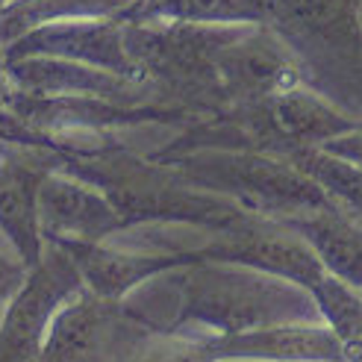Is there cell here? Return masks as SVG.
<instances>
[{
  "instance_id": "6da1fadb",
  "label": "cell",
  "mask_w": 362,
  "mask_h": 362,
  "mask_svg": "<svg viewBox=\"0 0 362 362\" xmlns=\"http://www.w3.org/2000/svg\"><path fill=\"white\" fill-rule=\"evenodd\" d=\"M27 141L45 144L57 159V171L98 189L115 206L127 230L139 224H186L218 236L250 218V212L233 201L192 189L165 162L110 141V136L86 141L77 136L27 133Z\"/></svg>"
},
{
  "instance_id": "7a4b0ae2",
  "label": "cell",
  "mask_w": 362,
  "mask_h": 362,
  "mask_svg": "<svg viewBox=\"0 0 362 362\" xmlns=\"http://www.w3.org/2000/svg\"><path fill=\"white\" fill-rule=\"evenodd\" d=\"M180 303L171 324L177 336L227 339L262 327L313 321L315 306L303 288L239 265L194 262L174 271Z\"/></svg>"
},
{
  "instance_id": "3957f363",
  "label": "cell",
  "mask_w": 362,
  "mask_h": 362,
  "mask_svg": "<svg viewBox=\"0 0 362 362\" xmlns=\"http://www.w3.org/2000/svg\"><path fill=\"white\" fill-rule=\"evenodd\" d=\"M250 27L127 24V50L144 86L197 115L224 110L215 57Z\"/></svg>"
},
{
  "instance_id": "277c9868",
  "label": "cell",
  "mask_w": 362,
  "mask_h": 362,
  "mask_svg": "<svg viewBox=\"0 0 362 362\" xmlns=\"http://www.w3.org/2000/svg\"><path fill=\"white\" fill-rule=\"evenodd\" d=\"M156 159V156H153ZM206 194L224 197L250 215L268 221H286L295 215L330 206L324 192L292 162L257 151H192L156 159Z\"/></svg>"
},
{
  "instance_id": "5b68a950",
  "label": "cell",
  "mask_w": 362,
  "mask_h": 362,
  "mask_svg": "<svg viewBox=\"0 0 362 362\" xmlns=\"http://www.w3.org/2000/svg\"><path fill=\"white\" fill-rule=\"evenodd\" d=\"M268 27L288 45L313 92L362 98V24L356 0H271Z\"/></svg>"
},
{
  "instance_id": "8992f818",
  "label": "cell",
  "mask_w": 362,
  "mask_h": 362,
  "mask_svg": "<svg viewBox=\"0 0 362 362\" xmlns=\"http://www.w3.org/2000/svg\"><path fill=\"white\" fill-rule=\"evenodd\" d=\"M156 330L159 324L127 300L80 288L53 318L39 362H124Z\"/></svg>"
},
{
  "instance_id": "52a82bcc",
  "label": "cell",
  "mask_w": 362,
  "mask_h": 362,
  "mask_svg": "<svg viewBox=\"0 0 362 362\" xmlns=\"http://www.w3.org/2000/svg\"><path fill=\"white\" fill-rule=\"evenodd\" d=\"M80 288V271L68 253L45 245L39 265L27 271L21 288L0 313V362H39L53 318Z\"/></svg>"
},
{
  "instance_id": "ba28073f",
  "label": "cell",
  "mask_w": 362,
  "mask_h": 362,
  "mask_svg": "<svg viewBox=\"0 0 362 362\" xmlns=\"http://www.w3.org/2000/svg\"><path fill=\"white\" fill-rule=\"evenodd\" d=\"M194 262H221L262 271V274L303 288L306 295H313L327 280V271L321 268L315 253L292 230H286L277 221L259 218V215H250L245 224L227 233L209 236L204 247H192V265Z\"/></svg>"
},
{
  "instance_id": "9c48e42d",
  "label": "cell",
  "mask_w": 362,
  "mask_h": 362,
  "mask_svg": "<svg viewBox=\"0 0 362 362\" xmlns=\"http://www.w3.org/2000/svg\"><path fill=\"white\" fill-rule=\"evenodd\" d=\"M215 71L224 106L257 103L306 86L298 57L271 27H250L230 42L215 57Z\"/></svg>"
},
{
  "instance_id": "30bf717a",
  "label": "cell",
  "mask_w": 362,
  "mask_h": 362,
  "mask_svg": "<svg viewBox=\"0 0 362 362\" xmlns=\"http://www.w3.org/2000/svg\"><path fill=\"white\" fill-rule=\"evenodd\" d=\"M53 171L57 159L45 144H0V230L27 271L39 265L45 253L39 192Z\"/></svg>"
},
{
  "instance_id": "8fae6325",
  "label": "cell",
  "mask_w": 362,
  "mask_h": 362,
  "mask_svg": "<svg viewBox=\"0 0 362 362\" xmlns=\"http://www.w3.org/2000/svg\"><path fill=\"white\" fill-rule=\"evenodd\" d=\"M4 57L6 59L53 57V59L80 62V65H88V68L106 71V74L141 83L130 50H127V24L115 21V18L62 21V24L39 27V30L21 35L15 45H9L4 50Z\"/></svg>"
},
{
  "instance_id": "7c38bea8",
  "label": "cell",
  "mask_w": 362,
  "mask_h": 362,
  "mask_svg": "<svg viewBox=\"0 0 362 362\" xmlns=\"http://www.w3.org/2000/svg\"><path fill=\"white\" fill-rule=\"evenodd\" d=\"M39 227L45 245H106L127 230L106 197L83 180L53 171L39 192Z\"/></svg>"
},
{
  "instance_id": "4fadbf2b",
  "label": "cell",
  "mask_w": 362,
  "mask_h": 362,
  "mask_svg": "<svg viewBox=\"0 0 362 362\" xmlns=\"http://www.w3.org/2000/svg\"><path fill=\"white\" fill-rule=\"evenodd\" d=\"M6 71L15 95L21 98H92L112 103H151L165 100L156 88L124 80L106 71L53 57L6 59Z\"/></svg>"
},
{
  "instance_id": "5bb4252c",
  "label": "cell",
  "mask_w": 362,
  "mask_h": 362,
  "mask_svg": "<svg viewBox=\"0 0 362 362\" xmlns=\"http://www.w3.org/2000/svg\"><path fill=\"white\" fill-rule=\"evenodd\" d=\"M77 265L83 288L106 300H127L136 286L192 265L189 250H115L110 245H57Z\"/></svg>"
},
{
  "instance_id": "9a60e30c",
  "label": "cell",
  "mask_w": 362,
  "mask_h": 362,
  "mask_svg": "<svg viewBox=\"0 0 362 362\" xmlns=\"http://www.w3.org/2000/svg\"><path fill=\"white\" fill-rule=\"evenodd\" d=\"M277 224L292 230L330 277L362 292V221L330 204Z\"/></svg>"
},
{
  "instance_id": "2e32d148",
  "label": "cell",
  "mask_w": 362,
  "mask_h": 362,
  "mask_svg": "<svg viewBox=\"0 0 362 362\" xmlns=\"http://www.w3.org/2000/svg\"><path fill=\"white\" fill-rule=\"evenodd\" d=\"M121 24H221L268 27L271 0H133L115 15Z\"/></svg>"
},
{
  "instance_id": "e0dca14e",
  "label": "cell",
  "mask_w": 362,
  "mask_h": 362,
  "mask_svg": "<svg viewBox=\"0 0 362 362\" xmlns=\"http://www.w3.org/2000/svg\"><path fill=\"white\" fill-rule=\"evenodd\" d=\"M133 0H6L0 9V47L15 45L21 35L62 21L115 18Z\"/></svg>"
},
{
  "instance_id": "ac0fdd59",
  "label": "cell",
  "mask_w": 362,
  "mask_h": 362,
  "mask_svg": "<svg viewBox=\"0 0 362 362\" xmlns=\"http://www.w3.org/2000/svg\"><path fill=\"white\" fill-rule=\"evenodd\" d=\"M283 159L292 162L300 174L310 177L336 209L362 221V168L359 165L339 159L321 148L295 151Z\"/></svg>"
},
{
  "instance_id": "d6986e66",
  "label": "cell",
  "mask_w": 362,
  "mask_h": 362,
  "mask_svg": "<svg viewBox=\"0 0 362 362\" xmlns=\"http://www.w3.org/2000/svg\"><path fill=\"white\" fill-rule=\"evenodd\" d=\"M124 362H230L224 339L177 336L159 324V330Z\"/></svg>"
},
{
  "instance_id": "ffe728a7",
  "label": "cell",
  "mask_w": 362,
  "mask_h": 362,
  "mask_svg": "<svg viewBox=\"0 0 362 362\" xmlns=\"http://www.w3.org/2000/svg\"><path fill=\"white\" fill-rule=\"evenodd\" d=\"M24 277H27V268L21 265V259L0 253V313L6 310V303L15 298L18 288H21Z\"/></svg>"
},
{
  "instance_id": "44dd1931",
  "label": "cell",
  "mask_w": 362,
  "mask_h": 362,
  "mask_svg": "<svg viewBox=\"0 0 362 362\" xmlns=\"http://www.w3.org/2000/svg\"><path fill=\"white\" fill-rule=\"evenodd\" d=\"M12 100H15V88H12L9 71H6V57H4V47H0V121L6 118V112H9Z\"/></svg>"
},
{
  "instance_id": "7402d4cb",
  "label": "cell",
  "mask_w": 362,
  "mask_h": 362,
  "mask_svg": "<svg viewBox=\"0 0 362 362\" xmlns=\"http://www.w3.org/2000/svg\"><path fill=\"white\" fill-rule=\"evenodd\" d=\"M356 4H359V24H362V0H356Z\"/></svg>"
},
{
  "instance_id": "603a6c76",
  "label": "cell",
  "mask_w": 362,
  "mask_h": 362,
  "mask_svg": "<svg viewBox=\"0 0 362 362\" xmlns=\"http://www.w3.org/2000/svg\"><path fill=\"white\" fill-rule=\"evenodd\" d=\"M4 6H6V0H0V9H4Z\"/></svg>"
},
{
  "instance_id": "cb8c5ba5",
  "label": "cell",
  "mask_w": 362,
  "mask_h": 362,
  "mask_svg": "<svg viewBox=\"0 0 362 362\" xmlns=\"http://www.w3.org/2000/svg\"><path fill=\"white\" fill-rule=\"evenodd\" d=\"M0 144H4V136H0Z\"/></svg>"
}]
</instances>
